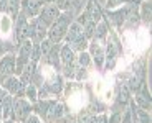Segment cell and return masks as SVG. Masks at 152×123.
I'll use <instances>...</instances> for the list:
<instances>
[{
    "label": "cell",
    "instance_id": "6da1fadb",
    "mask_svg": "<svg viewBox=\"0 0 152 123\" xmlns=\"http://www.w3.org/2000/svg\"><path fill=\"white\" fill-rule=\"evenodd\" d=\"M122 51H124V48H122L121 36L111 28L109 35H107V40H106V43H104V67H103V72H113L114 69H116Z\"/></svg>",
    "mask_w": 152,
    "mask_h": 123
},
{
    "label": "cell",
    "instance_id": "7a4b0ae2",
    "mask_svg": "<svg viewBox=\"0 0 152 123\" xmlns=\"http://www.w3.org/2000/svg\"><path fill=\"white\" fill-rule=\"evenodd\" d=\"M40 67H42V72H43V86L42 89L48 94L50 99H61L63 95V89H65V79L60 72L53 71L51 67L45 66L43 63H38Z\"/></svg>",
    "mask_w": 152,
    "mask_h": 123
},
{
    "label": "cell",
    "instance_id": "3957f363",
    "mask_svg": "<svg viewBox=\"0 0 152 123\" xmlns=\"http://www.w3.org/2000/svg\"><path fill=\"white\" fill-rule=\"evenodd\" d=\"M75 22V17L68 12H61L60 17L55 20L48 28V35H46V40H50L53 45L58 43H63V38H65L66 31H68L69 25Z\"/></svg>",
    "mask_w": 152,
    "mask_h": 123
},
{
    "label": "cell",
    "instance_id": "277c9868",
    "mask_svg": "<svg viewBox=\"0 0 152 123\" xmlns=\"http://www.w3.org/2000/svg\"><path fill=\"white\" fill-rule=\"evenodd\" d=\"M139 5H132V4H127L124 5V7L121 8H116V10H103V18L107 22V25L113 28L116 33H121V28L122 25H124L126 18L129 17V13L134 10V8H137Z\"/></svg>",
    "mask_w": 152,
    "mask_h": 123
},
{
    "label": "cell",
    "instance_id": "5b68a950",
    "mask_svg": "<svg viewBox=\"0 0 152 123\" xmlns=\"http://www.w3.org/2000/svg\"><path fill=\"white\" fill-rule=\"evenodd\" d=\"M101 20H103V8L99 7V4L96 0H88L84 8H83V12L75 18V22L83 28L86 23L91 22V23H96V25H98Z\"/></svg>",
    "mask_w": 152,
    "mask_h": 123
},
{
    "label": "cell",
    "instance_id": "8992f818",
    "mask_svg": "<svg viewBox=\"0 0 152 123\" xmlns=\"http://www.w3.org/2000/svg\"><path fill=\"white\" fill-rule=\"evenodd\" d=\"M30 40V20L25 18L22 13L17 15V18L13 20V33H12V43L13 46L22 45L23 41Z\"/></svg>",
    "mask_w": 152,
    "mask_h": 123
},
{
    "label": "cell",
    "instance_id": "52a82bcc",
    "mask_svg": "<svg viewBox=\"0 0 152 123\" xmlns=\"http://www.w3.org/2000/svg\"><path fill=\"white\" fill-rule=\"evenodd\" d=\"M88 53L91 56L93 61V69L98 74H103V67H104V43H98V41L91 40L89 46H88Z\"/></svg>",
    "mask_w": 152,
    "mask_h": 123
},
{
    "label": "cell",
    "instance_id": "ba28073f",
    "mask_svg": "<svg viewBox=\"0 0 152 123\" xmlns=\"http://www.w3.org/2000/svg\"><path fill=\"white\" fill-rule=\"evenodd\" d=\"M33 113V107L25 97L13 99V120L15 123H23Z\"/></svg>",
    "mask_w": 152,
    "mask_h": 123
},
{
    "label": "cell",
    "instance_id": "9c48e42d",
    "mask_svg": "<svg viewBox=\"0 0 152 123\" xmlns=\"http://www.w3.org/2000/svg\"><path fill=\"white\" fill-rule=\"evenodd\" d=\"M2 87H4V90L8 95L13 97V99L25 97V89H27V86L18 79V76H12L10 79H7V81L2 84Z\"/></svg>",
    "mask_w": 152,
    "mask_h": 123
},
{
    "label": "cell",
    "instance_id": "30bf717a",
    "mask_svg": "<svg viewBox=\"0 0 152 123\" xmlns=\"http://www.w3.org/2000/svg\"><path fill=\"white\" fill-rule=\"evenodd\" d=\"M12 76H15V53H8L0 58V86Z\"/></svg>",
    "mask_w": 152,
    "mask_h": 123
},
{
    "label": "cell",
    "instance_id": "8fae6325",
    "mask_svg": "<svg viewBox=\"0 0 152 123\" xmlns=\"http://www.w3.org/2000/svg\"><path fill=\"white\" fill-rule=\"evenodd\" d=\"M48 35V26L38 18L30 20V41L31 43H42L43 40H46Z\"/></svg>",
    "mask_w": 152,
    "mask_h": 123
},
{
    "label": "cell",
    "instance_id": "7c38bea8",
    "mask_svg": "<svg viewBox=\"0 0 152 123\" xmlns=\"http://www.w3.org/2000/svg\"><path fill=\"white\" fill-rule=\"evenodd\" d=\"M88 0H55V5L60 8V12H68L73 17H78L83 12Z\"/></svg>",
    "mask_w": 152,
    "mask_h": 123
},
{
    "label": "cell",
    "instance_id": "4fadbf2b",
    "mask_svg": "<svg viewBox=\"0 0 152 123\" xmlns=\"http://www.w3.org/2000/svg\"><path fill=\"white\" fill-rule=\"evenodd\" d=\"M132 102L136 104L137 108L145 110V112H151L152 99H151V92H149V86H147V84H145V86H142L141 90L132 95Z\"/></svg>",
    "mask_w": 152,
    "mask_h": 123
},
{
    "label": "cell",
    "instance_id": "5bb4252c",
    "mask_svg": "<svg viewBox=\"0 0 152 123\" xmlns=\"http://www.w3.org/2000/svg\"><path fill=\"white\" fill-rule=\"evenodd\" d=\"M60 49H61V43L53 45V46H51V49L48 51V54H46L45 58H42V61H40V63H43L45 66L51 67L53 71L60 72V69H61V64H60Z\"/></svg>",
    "mask_w": 152,
    "mask_h": 123
},
{
    "label": "cell",
    "instance_id": "9a60e30c",
    "mask_svg": "<svg viewBox=\"0 0 152 123\" xmlns=\"http://www.w3.org/2000/svg\"><path fill=\"white\" fill-rule=\"evenodd\" d=\"M43 5L38 2V0H22V5H20V13H22L25 18L31 20L37 18L40 15V10H42Z\"/></svg>",
    "mask_w": 152,
    "mask_h": 123
},
{
    "label": "cell",
    "instance_id": "2e32d148",
    "mask_svg": "<svg viewBox=\"0 0 152 123\" xmlns=\"http://www.w3.org/2000/svg\"><path fill=\"white\" fill-rule=\"evenodd\" d=\"M60 13H61V12H60V8H58L56 5H55V4H48V5H43V7H42L38 18L42 20V22L50 28V25H51V23L60 17Z\"/></svg>",
    "mask_w": 152,
    "mask_h": 123
},
{
    "label": "cell",
    "instance_id": "e0dca14e",
    "mask_svg": "<svg viewBox=\"0 0 152 123\" xmlns=\"http://www.w3.org/2000/svg\"><path fill=\"white\" fill-rule=\"evenodd\" d=\"M13 33V18L7 13H0V38L5 41H12Z\"/></svg>",
    "mask_w": 152,
    "mask_h": 123
},
{
    "label": "cell",
    "instance_id": "ac0fdd59",
    "mask_svg": "<svg viewBox=\"0 0 152 123\" xmlns=\"http://www.w3.org/2000/svg\"><path fill=\"white\" fill-rule=\"evenodd\" d=\"M139 18H141V25H144L145 28H151L152 22V0H142L139 4Z\"/></svg>",
    "mask_w": 152,
    "mask_h": 123
},
{
    "label": "cell",
    "instance_id": "d6986e66",
    "mask_svg": "<svg viewBox=\"0 0 152 123\" xmlns=\"http://www.w3.org/2000/svg\"><path fill=\"white\" fill-rule=\"evenodd\" d=\"M75 63H76V53L73 51L68 45H63V43H61V49H60V64H61V67L71 66V64H75Z\"/></svg>",
    "mask_w": 152,
    "mask_h": 123
},
{
    "label": "cell",
    "instance_id": "ffe728a7",
    "mask_svg": "<svg viewBox=\"0 0 152 123\" xmlns=\"http://www.w3.org/2000/svg\"><path fill=\"white\" fill-rule=\"evenodd\" d=\"M109 31H111V26L107 25V22L103 18L101 22L98 23V25H96V30H94V36H93V40L98 41V43H106Z\"/></svg>",
    "mask_w": 152,
    "mask_h": 123
},
{
    "label": "cell",
    "instance_id": "44dd1931",
    "mask_svg": "<svg viewBox=\"0 0 152 123\" xmlns=\"http://www.w3.org/2000/svg\"><path fill=\"white\" fill-rule=\"evenodd\" d=\"M0 110H2V122H7V120H13V97L7 95L5 100L0 105ZM15 122V120H13Z\"/></svg>",
    "mask_w": 152,
    "mask_h": 123
},
{
    "label": "cell",
    "instance_id": "7402d4cb",
    "mask_svg": "<svg viewBox=\"0 0 152 123\" xmlns=\"http://www.w3.org/2000/svg\"><path fill=\"white\" fill-rule=\"evenodd\" d=\"M37 67H38V63H35V61H30V63L27 64V67L23 69L22 72H20V76H18V79L25 84V86H28L31 82V79H33V74H35V71H37Z\"/></svg>",
    "mask_w": 152,
    "mask_h": 123
},
{
    "label": "cell",
    "instance_id": "603a6c76",
    "mask_svg": "<svg viewBox=\"0 0 152 123\" xmlns=\"http://www.w3.org/2000/svg\"><path fill=\"white\" fill-rule=\"evenodd\" d=\"M83 35V28H81L80 25L76 22H73L71 25H69V28H68V31H66V35H65V38H63V45H69L71 41H75L78 36H81Z\"/></svg>",
    "mask_w": 152,
    "mask_h": 123
},
{
    "label": "cell",
    "instance_id": "cb8c5ba5",
    "mask_svg": "<svg viewBox=\"0 0 152 123\" xmlns=\"http://www.w3.org/2000/svg\"><path fill=\"white\" fill-rule=\"evenodd\" d=\"M68 46H69V48H71L73 51L76 53V54H80V53H83V51H88V46H89V41H88L86 38H84L83 35H81V36H78L75 41H71V43H69Z\"/></svg>",
    "mask_w": 152,
    "mask_h": 123
},
{
    "label": "cell",
    "instance_id": "d4e9b609",
    "mask_svg": "<svg viewBox=\"0 0 152 123\" xmlns=\"http://www.w3.org/2000/svg\"><path fill=\"white\" fill-rule=\"evenodd\" d=\"M76 64H78V67L93 71V61H91V56H89L88 51H83V53H80V54H76Z\"/></svg>",
    "mask_w": 152,
    "mask_h": 123
},
{
    "label": "cell",
    "instance_id": "484cf974",
    "mask_svg": "<svg viewBox=\"0 0 152 123\" xmlns=\"http://www.w3.org/2000/svg\"><path fill=\"white\" fill-rule=\"evenodd\" d=\"M20 5H22V0H7V7H5V13L8 17L15 20L17 15L20 13Z\"/></svg>",
    "mask_w": 152,
    "mask_h": 123
},
{
    "label": "cell",
    "instance_id": "4316f807",
    "mask_svg": "<svg viewBox=\"0 0 152 123\" xmlns=\"http://www.w3.org/2000/svg\"><path fill=\"white\" fill-rule=\"evenodd\" d=\"M25 99H27L31 105L38 100V89L33 86V84H28L27 86V89H25Z\"/></svg>",
    "mask_w": 152,
    "mask_h": 123
},
{
    "label": "cell",
    "instance_id": "83f0119b",
    "mask_svg": "<svg viewBox=\"0 0 152 123\" xmlns=\"http://www.w3.org/2000/svg\"><path fill=\"white\" fill-rule=\"evenodd\" d=\"M136 120H137V123H152L151 112H145V110H141V108L136 107Z\"/></svg>",
    "mask_w": 152,
    "mask_h": 123
},
{
    "label": "cell",
    "instance_id": "f1b7e54d",
    "mask_svg": "<svg viewBox=\"0 0 152 123\" xmlns=\"http://www.w3.org/2000/svg\"><path fill=\"white\" fill-rule=\"evenodd\" d=\"M127 4H129V0H106L103 10H116V8H121Z\"/></svg>",
    "mask_w": 152,
    "mask_h": 123
},
{
    "label": "cell",
    "instance_id": "f546056e",
    "mask_svg": "<svg viewBox=\"0 0 152 123\" xmlns=\"http://www.w3.org/2000/svg\"><path fill=\"white\" fill-rule=\"evenodd\" d=\"M8 53H15V46L12 41H5L0 38V58L8 54Z\"/></svg>",
    "mask_w": 152,
    "mask_h": 123
},
{
    "label": "cell",
    "instance_id": "4dcf8cb0",
    "mask_svg": "<svg viewBox=\"0 0 152 123\" xmlns=\"http://www.w3.org/2000/svg\"><path fill=\"white\" fill-rule=\"evenodd\" d=\"M30 61H35V63H40L42 61V48H40V43H31Z\"/></svg>",
    "mask_w": 152,
    "mask_h": 123
},
{
    "label": "cell",
    "instance_id": "1f68e13d",
    "mask_svg": "<svg viewBox=\"0 0 152 123\" xmlns=\"http://www.w3.org/2000/svg\"><path fill=\"white\" fill-rule=\"evenodd\" d=\"M122 112H107V123H121Z\"/></svg>",
    "mask_w": 152,
    "mask_h": 123
},
{
    "label": "cell",
    "instance_id": "d6a6232c",
    "mask_svg": "<svg viewBox=\"0 0 152 123\" xmlns=\"http://www.w3.org/2000/svg\"><path fill=\"white\" fill-rule=\"evenodd\" d=\"M51 46H53V43L50 40H43L42 43H40V48H42V58H45L46 54H48V51L51 49Z\"/></svg>",
    "mask_w": 152,
    "mask_h": 123
},
{
    "label": "cell",
    "instance_id": "836d02e7",
    "mask_svg": "<svg viewBox=\"0 0 152 123\" xmlns=\"http://www.w3.org/2000/svg\"><path fill=\"white\" fill-rule=\"evenodd\" d=\"M23 123H43V122L40 120V117H38V115H35V113H31V115L28 117V118L25 120Z\"/></svg>",
    "mask_w": 152,
    "mask_h": 123
},
{
    "label": "cell",
    "instance_id": "e575fe53",
    "mask_svg": "<svg viewBox=\"0 0 152 123\" xmlns=\"http://www.w3.org/2000/svg\"><path fill=\"white\" fill-rule=\"evenodd\" d=\"M7 95H8V94L5 92V90H4V87L0 86V105H2V102L5 100V97H7Z\"/></svg>",
    "mask_w": 152,
    "mask_h": 123
},
{
    "label": "cell",
    "instance_id": "d590c367",
    "mask_svg": "<svg viewBox=\"0 0 152 123\" xmlns=\"http://www.w3.org/2000/svg\"><path fill=\"white\" fill-rule=\"evenodd\" d=\"M5 7H7V0H0V13H5Z\"/></svg>",
    "mask_w": 152,
    "mask_h": 123
},
{
    "label": "cell",
    "instance_id": "8d00e7d4",
    "mask_svg": "<svg viewBox=\"0 0 152 123\" xmlns=\"http://www.w3.org/2000/svg\"><path fill=\"white\" fill-rule=\"evenodd\" d=\"M42 5H48V4H55V0H38Z\"/></svg>",
    "mask_w": 152,
    "mask_h": 123
},
{
    "label": "cell",
    "instance_id": "74e56055",
    "mask_svg": "<svg viewBox=\"0 0 152 123\" xmlns=\"http://www.w3.org/2000/svg\"><path fill=\"white\" fill-rule=\"evenodd\" d=\"M2 123H15L13 120H7V122H2Z\"/></svg>",
    "mask_w": 152,
    "mask_h": 123
},
{
    "label": "cell",
    "instance_id": "f35d334b",
    "mask_svg": "<svg viewBox=\"0 0 152 123\" xmlns=\"http://www.w3.org/2000/svg\"><path fill=\"white\" fill-rule=\"evenodd\" d=\"M68 123H76V122H68Z\"/></svg>",
    "mask_w": 152,
    "mask_h": 123
}]
</instances>
